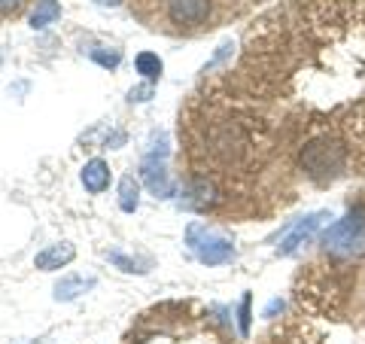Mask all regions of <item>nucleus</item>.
<instances>
[{"instance_id": "obj_10", "label": "nucleus", "mask_w": 365, "mask_h": 344, "mask_svg": "<svg viewBox=\"0 0 365 344\" xmlns=\"http://www.w3.org/2000/svg\"><path fill=\"white\" fill-rule=\"evenodd\" d=\"M88 286H95V280H86V278H76V274H71V278H64V280H58L55 283V299L58 302H73L76 295H83Z\"/></svg>"}, {"instance_id": "obj_1", "label": "nucleus", "mask_w": 365, "mask_h": 344, "mask_svg": "<svg viewBox=\"0 0 365 344\" xmlns=\"http://www.w3.org/2000/svg\"><path fill=\"white\" fill-rule=\"evenodd\" d=\"M344 165H347V150L338 141H329V137L311 141L302 150V168H304V174L311 177V180H317V183L335 180L341 171H344Z\"/></svg>"}, {"instance_id": "obj_8", "label": "nucleus", "mask_w": 365, "mask_h": 344, "mask_svg": "<svg viewBox=\"0 0 365 344\" xmlns=\"http://www.w3.org/2000/svg\"><path fill=\"white\" fill-rule=\"evenodd\" d=\"M83 186L91 195L104 192L110 186V165L104 162V158H91V162H86V168H83Z\"/></svg>"}, {"instance_id": "obj_11", "label": "nucleus", "mask_w": 365, "mask_h": 344, "mask_svg": "<svg viewBox=\"0 0 365 344\" xmlns=\"http://www.w3.org/2000/svg\"><path fill=\"white\" fill-rule=\"evenodd\" d=\"M137 204H140V183H137L131 174H125L119 180V208L125 213H134Z\"/></svg>"}, {"instance_id": "obj_19", "label": "nucleus", "mask_w": 365, "mask_h": 344, "mask_svg": "<svg viewBox=\"0 0 365 344\" xmlns=\"http://www.w3.org/2000/svg\"><path fill=\"white\" fill-rule=\"evenodd\" d=\"M95 4H98V6H119L122 0H95Z\"/></svg>"}, {"instance_id": "obj_13", "label": "nucleus", "mask_w": 365, "mask_h": 344, "mask_svg": "<svg viewBox=\"0 0 365 344\" xmlns=\"http://www.w3.org/2000/svg\"><path fill=\"white\" fill-rule=\"evenodd\" d=\"M107 259L113 262V265H119L122 271H128V274H143L146 268L140 265V262H137V259H131V256H125V253H119V250H113V253H107Z\"/></svg>"}, {"instance_id": "obj_14", "label": "nucleus", "mask_w": 365, "mask_h": 344, "mask_svg": "<svg viewBox=\"0 0 365 344\" xmlns=\"http://www.w3.org/2000/svg\"><path fill=\"white\" fill-rule=\"evenodd\" d=\"M101 49H107V46H101ZM101 49H91V52H88L101 67H116V64H119V59H122L119 49H110V52H101Z\"/></svg>"}, {"instance_id": "obj_3", "label": "nucleus", "mask_w": 365, "mask_h": 344, "mask_svg": "<svg viewBox=\"0 0 365 344\" xmlns=\"http://www.w3.org/2000/svg\"><path fill=\"white\" fill-rule=\"evenodd\" d=\"M362 232H365V213H362V211H350L344 220L335 223V226L323 235V244H326L329 250H350L353 241H359Z\"/></svg>"}, {"instance_id": "obj_7", "label": "nucleus", "mask_w": 365, "mask_h": 344, "mask_svg": "<svg viewBox=\"0 0 365 344\" xmlns=\"http://www.w3.org/2000/svg\"><path fill=\"white\" fill-rule=\"evenodd\" d=\"M73 256H76V247L67 244V241H61V244H52V247H46L43 253H37L34 265H37L40 271H58L64 265H71Z\"/></svg>"}, {"instance_id": "obj_16", "label": "nucleus", "mask_w": 365, "mask_h": 344, "mask_svg": "<svg viewBox=\"0 0 365 344\" xmlns=\"http://www.w3.org/2000/svg\"><path fill=\"white\" fill-rule=\"evenodd\" d=\"M250 332V295H244L241 302V335H247Z\"/></svg>"}, {"instance_id": "obj_4", "label": "nucleus", "mask_w": 365, "mask_h": 344, "mask_svg": "<svg viewBox=\"0 0 365 344\" xmlns=\"http://www.w3.org/2000/svg\"><path fill=\"white\" fill-rule=\"evenodd\" d=\"M168 19L180 28H198L210 19V0H168Z\"/></svg>"}, {"instance_id": "obj_9", "label": "nucleus", "mask_w": 365, "mask_h": 344, "mask_svg": "<svg viewBox=\"0 0 365 344\" xmlns=\"http://www.w3.org/2000/svg\"><path fill=\"white\" fill-rule=\"evenodd\" d=\"M58 19H61V4L58 0H37V6H34V13H31V28L43 31V28H49L52 21H58Z\"/></svg>"}, {"instance_id": "obj_12", "label": "nucleus", "mask_w": 365, "mask_h": 344, "mask_svg": "<svg viewBox=\"0 0 365 344\" xmlns=\"http://www.w3.org/2000/svg\"><path fill=\"white\" fill-rule=\"evenodd\" d=\"M134 67H137V74H140L146 83H155V79L162 76V59H158L155 52H140L134 59Z\"/></svg>"}, {"instance_id": "obj_18", "label": "nucleus", "mask_w": 365, "mask_h": 344, "mask_svg": "<svg viewBox=\"0 0 365 344\" xmlns=\"http://www.w3.org/2000/svg\"><path fill=\"white\" fill-rule=\"evenodd\" d=\"M280 308H283L280 302H271V305H268V311H265V317H274V314H277V311H280Z\"/></svg>"}, {"instance_id": "obj_17", "label": "nucleus", "mask_w": 365, "mask_h": 344, "mask_svg": "<svg viewBox=\"0 0 365 344\" xmlns=\"http://www.w3.org/2000/svg\"><path fill=\"white\" fill-rule=\"evenodd\" d=\"M150 98H153V83H146V86H140V88H134L128 101H150Z\"/></svg>"}, {"instance_id": "obj_6", "label": "nucleus", "mask_w": 365, "mask_h": 344, "mask_svg": "<svg viewBox=\"0 0 365 344\" xmlns=\"http://www.w3.org/2000/svg\"><path fill=\"white\" fill-rule=\"evenodd\" d=\"M323 220H326V213H311V216H304V220H299L292 228H289V235L280 241V247H277V253L280 256H289V253H295L307 238H311L319 226H323Z\"/></svg>"}, {"instance_id": "obj_15", "label": "nucleus", "mask_w": 365, "mask_h": 344, "mask_svg": "<svg viewBox=\"0 0 365 344\" xmlns=\"http://www.w3.org/2000/svg\"><path fill=\"white\" fill-rule=\"evenodd\" d=\"M25 6V0H0V16H13Z\"/></svg>"}, {"instance_id": "obj_5", "label": "nucleus", "mask_w": 365, "mask_h": 344, "mask_svg": "<svg viewBox=\"0 0 365 344\" xmlns=\"http://www.w3.org/2000/svg\"><path fill=\"white\" fill-rule=\"evenodd\" d=\"M140 174H143L146 189H150V192L155 195V198H170V195H174V183L168 180V174H165V165L158 162V153H150V156L143 158Z\"/></svg>"}, {"instance_id": "obj_2", "label": "nucleus", "mask_w": 365, "mask_h": 344, "mask_svg": "<svg viewBox=\"0 0 365 344\" xmlns=\"http://www.w3.org/2000/svg\"><path fill=\"white\" fill-rule=\"evenodd\" d=\"M186 244L192 247V253H195L204 265H225V262L235 259V244L228 241L225 235L213 232V228H204V226H189L186 232Z\"/></svg>"}]
</instances>
